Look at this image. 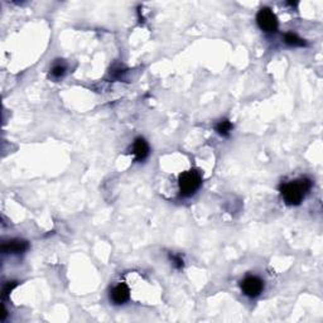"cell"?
Masks as SVG:
<instances>
[{"label":"cell","instance_id":"obj_2","mask_svg":"<svg viewBox=\"0 0 323 323\" xmlns=\"http://www.w3.org/2000/svg\"><path fill=\"white\" fill-rule=\"evenodd\" d=\"M179 189L183 196L189 197L196 193L202 184V177L196 169H189L179 174L178 178Z\"/></svg>","mask_w":323,"mask_h":323},{"label":"cell","instance_id":"obj_5","mask_svg":"<svg viewBox=\"0 0 323 323\" xmlns=\"http://www.w3.org/2000/svg\"><path fill=\"white\" fill-rule=\"evenodd\" d=\"M29 249V244L25 240L13 239L9 241H5L2 245V251L4 254H23Z\"/></svg>","mask_w":323,"mask_h":323},{"label":"cell","instance_id":"obj_7","mask_svg":"<svg viewBox=\"0 0 323 323\" xmlns=\"http://www.w3.org/2000/svg\"><path fill=\"white\" fill-rule=\"evenodd\" d=\"M133 154L136 162H143L149 155V144L144 138H136L133 144Z\"/></svg>","mask_w":323,"mask_h":323},{"label":"cell","instance_id":"obj_8","mask_svg":"<svg viewBox=\"0 0 323 323\" xmlns=\"http://www.w3.org/2000/svg\"><path fill=\"white\" fill-rule=\"evenodd\" d=\"M284 42L287 43L288 45H290V47H304V45H307V43H305L304 39H302L300 37H298L295 33H285L284 35Z\"/></svg>","mask_w":323,"mask_h":323},{"label":"cell","instance_id":"obj_11","mask_svg":"<svg viewBox=\"0 0 323 323\" xmlns=\"http://www.w3.org/2000/svg\"><path fill=\"white\" fill-rule=\"evenodd\" d=\"M17 282H8L7 284L4 285V288H3V298H7L8 295L10 294V292L17 287Z\"/></svg>","mask_w":323,"mask_h":323},{"label":"cell","instance_id":"obj_3","mask_svg":"<svg viewBox=\"0 0 323 323\" xmlns=\"http://www.w3.org/2000/svg\"><path fill=\"white\" fill-rule=\"evenodd\" d=\"M256 23L260 29H262L266 33L277 32L278 25H279L277 15L269 8H261L259 10L256 15Z\"/></svg>","mask_w":323,"mask_h":323},{"label":"cell","instance_id":"obj_4","mask_svg":"<svg viewBox=\"0 0 323 323\" xmlns=\"http://www.w3.org/2000/svg\"><path fill=\"white\" fill-rule=\"evenodd\" d=\"M241 289L245 295L250 298H255L260 295V293L264 290V282L259 277L249 275L241 282Z\"/></svg>","mask_w":323,"mask_h":323},{"label":"cell","instance_id":"obj_1","mask_svg":"<svg viewBox=\"0 0 323 323\" xmlns=\"http://www.w3.org/2000/svg\"><path fill=\"white\" fill-rule=\"evenodd\" d=\"M312 181L307 177H302L295 181L283 183L280 186V193H282L284 202L289 206H298L303 202L310 188H312Z\"/></svg>","mask_w":323,"mask_h":323},{"label":"cell","instance_id":"obj_12","mask_svg":"<svg viewBox=\"0 0 323 323\" xmlns=\"http://www.w3.org/2000/svg\"><path fill=\"white\" fill-rule=\"evenodd\" d=\"M171 259H172V261H173L174 266H176L177 269H182V267H183V265H184L183 259H182V257L179 256V255H171Z\"/></svg>","mask_w":323,"mask_h":323},{"label":"cell","instance_id":"obj_10","mask_svg":"<svg viewBox=\"0 0 323 323\" xmlns=\"http://www.w3.org/2000/svg\"><path fill=\"white\" fill-rule=\"evenodd\" d=\"M65 72H66V66L65 65H61V63H58V65L53 66L52 71H50L52 76H53V77H56V78L62 77V76L65 75Z\"/></svg>","mask_w":323,"mask_h":323},{"label":"cell","instance_id":"obj_9","mask_svg":"<svg viewBox=\"0 0 323 323\" xmlns=\"http://www.w3.org/2000/svg\"><path fill=\"white\" fill-rule=\"evenodd\" d=\"M232 128H234V125H232V123L230 120H221L219 124L216 125V131L220 134L221 136H229L230 133H231Z\"/></svg>","mask_w":323,"mask_h":323},{"label":"cell","instance_id":"obj_6","mask_svg":"<svg viewBox=\"0 0 323 323\" xmlns=\"http://www.w3.org/2000/svg\"><path fill=\"white\" fill-rule=\"evenodd\" d=\"M130 298V289L125 283H120L111 290V299L115 304H124Z\"/></svg>","mask_w":323,"mask_h":323}]
</instances>
